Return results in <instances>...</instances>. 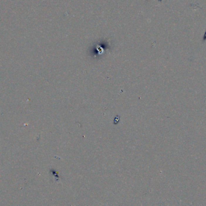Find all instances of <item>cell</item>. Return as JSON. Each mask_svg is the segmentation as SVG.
Instances as JSON below:
<instances>
[{"label": "cell", "mask_w": 206, "mask_h": 206, "mask_svg": "<svg viewBox=\"0 0 206 206\" xmlns=\"http://www.w3.org/2000/svg\"><path fill=\"white\" fill-rule=\"evenodd\" d=\"M206 39V31L205 33V34H204V40H205Z\"/></svg>", "instance_id": "obj_1"}]
</instances>
